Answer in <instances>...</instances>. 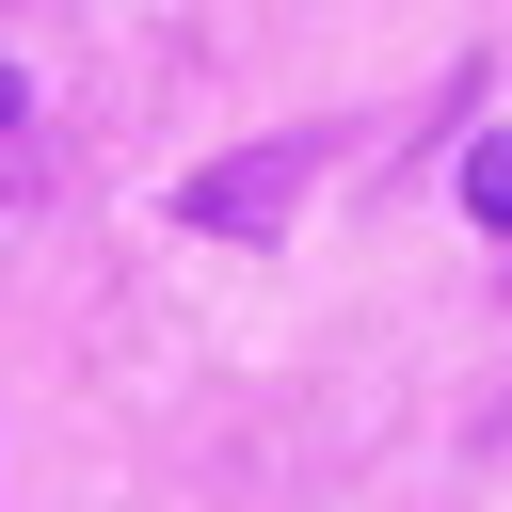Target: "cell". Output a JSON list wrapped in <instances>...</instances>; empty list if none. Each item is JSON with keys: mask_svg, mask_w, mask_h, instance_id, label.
<instances>
[{"mask_svg": "<svg viewBox=\"0 0 512 512\" xmlns=\"http://www.w3.org/2000/svg\"><path fill=\"white\" fill-rule=\"evenodd\" d=\"M288 176H304V160H224V176H192V224H272Z\"/></svg>", "mask_w": 512, "mask_h": 512, "instance_id": "obj_1", "label": "cell"}, {"mask_svg": "<svg viewBox=\"0 0 512 512\" xmlns=\"http://www.w3.org/2000/svg\"><path fill=\"white\" fill-rule=\"evenodd\" d=\"M464 208H480V224H512V128H496V144L464 160Z\"/></svg>", "mask_w": 512, "mask_h": 512, "instance_id": "obj_2", "label": "cell"}]
</instances>
